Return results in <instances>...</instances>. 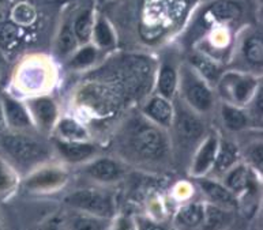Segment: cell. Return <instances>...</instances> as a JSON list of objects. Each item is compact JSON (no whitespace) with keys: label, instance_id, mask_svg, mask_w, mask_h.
I'll use <instances>...</instances> for the list:
<instances>
[{"label":"cell","instance_id":"cell-1","mask_svg":"<svg viewBox=\"0 0 263 230\" xmlns=\"http://www.w3.org/2000/svg\"><path fill=\"white\" fill-rule=\"evenodd\" d=\"M0 148L12 164L21 168H30L44 162L49 157L43 143L22 133H4L0 137Z\"/></svg>","mask_w":263,"mask_h":230},{"label":"cell","instance_id":"cell-2","mask_svg":"<svg viewBox=\"0 0 263 230\" xmlns=\"http://www.w3.org/2000/svg\"><path fill=\"white\" fill-rule=\"evenodd\" d=\"M64 202L72 208L99 218H109L114 215V200L105 192L97 189H78L67 196Z\"/></svg>","mask_w":263,"mask_h":230},{"label":"cell","instance_id":"cell-3","mask_svg":"<svg viewBox=\"0 0 263 230\" xmlns=\"http://www.w3.org/2000/svg\"><path fill=\"white\" fill-rule=\"evenodd\" d=\"M131 147L143 160H160L165 156L168 143L158 128L153 125H141L131 137Z\"/></svg>","mask_w":263,"mask_h":230},{"label":"cell","instance_id":"cell-4","mask_svg":"<svg viewBox=\"0 0 263 230\" xmlns=\"http://www.w3.org/2000/svg\"><path fill=\"white\" fill-rule=\"evenodd\" d=\"M67 180V175L58 168L40 169L30 175L25 181V187L32 191H51L62 187Z\"/></svg>","mask_w":263,"mask_h":230},{"label":"cell","instance_id":"cell-5","mask_svg":"<svg viewBox=\"0 0 263 230\" xmlns=\"http://www.w3.org/2000/svg\"><path fill=\"white\" fill-rule=\"evenodd\" d=\"M0 102H2V114L11 128L24 129L30 127V116L22 104L8 95H4Z\"/></svg>","mask_w":263,"mask_h":230},{"label":"cell","instance_id":"cell-6","mask_svg":"<svg viewBox=\"0 0 263 230\" xmlns=\"http://www.w3.org/2000/svg\"><path fill=\"white\" fill-rule=\"evenodd\" d=\"M185 97L190 104L200 112H206L213 105V94L209 87L202 81L190 75L185 83Z\"/></svg>","mask_w":263,"mask_h":230},{"label":"cell","instance_id":"cell-7","mask_svg":"<svg viewBox=\"0 0 263 230\" xmlns=\"http://www.w3.org/2000/svg\"><path fill=\"white\" fill-rule=\"evenodd\" d=\"M56 147H58L60 154L63 156L64 160L72 162V164H78V162L89 160L97 151L96 146L79 141L56 142Z\"/></svg>","mask_w":263,"mask_h":230},{"label":"cell","instance_id":"cell-8","mask_svg":"<svg viewBox=\"0 0 263 230\" xmlns=\"http://www.w3.org/2000/svg\"><path fill=\"white\" fill-rule=\"evenodd\" d=\"M87 175L91 179L101 181V183H112L122 177L123 169L116 161L110 158H101L95 161L86 169Z\"/></svg>","mask_w":263,"mask_h":230},{"label":"cell","instance_id":"cell-9","mask_svg":"<svg viewBox=\"0 0 263 230\" xmlns=\"http://www.w3.org/2000/svg\"><path fill=\"white\" fill-rule=\"evenodd\" d=\"M199 185L202 191L208 195V198L212 202H214L217 206L225 207V208H233L237 206V199L235 194L228 189V188L220 183L212 181V180H199Z\"/></svg>","mask_w":263,"mask_h":230},{"label":"cell","instance_id":"cell-10","mask_svg":"<svg viewBox=\"0 0 263 230\" xmlns=\"http://www.w3.org/2000/svg\"><path fill=\"white\" fill-rule=\"evenodd\" d=\"M217 150H218V141L216 137L210 135L198 150L193 164V175L202 176L212 168L216 160Z\"/></svg>","mask_w":263,"mask_h":230},{"label":"cell","instance_id":"cell-11","mask_svg":"<svg viewBox=\"0 0 263 230\" xmlns=\"http://www.w3.org/2000/svg\"><path fill=\"white\" fill-rule=\"evenodd\" d=\"M176 131L181 141L194 142L203 133V125L197 116L187 110H180L176 117Z\"/></svg>","mask_w":263,"mask_h":230},{"label":"cell","instance_id":"cell-12","mask_svg":"<svg viewBox=\"0 0 263 230\" xmlns=\"http://www.w3.org/2000/svg\"><path fill=\"white\" fill-rule=\"evenodd\" d=\"M30 109L41 128L51 129L52 125L55 124L58 109L53 100L48 97L35 98L30 102Z\"/></svg>","mask_w":263,"mask_h":230},{"label":"cell","instance_id":"cell-13","mask_svg":"<svg viewBox=\"0 0 263 230\" xmlns=\"http://www.w3.org/2000/svg\"><path fill=\"white\" fill-rule=\"evenodd\" d=\"M145 113L156 123L164 127H169L173 119L172 106L164 97H154L145 106Z\"/></svg>","mask_w":263,"mask_h":230},{"label":"cell","instance_id":"cell-14","mask_svg":"<svg viewBox=\"0 0 263 230\" xmlns=\"http://www.w3.org/2000/svg\"><path fill=\"white\" fill-rule=\"evenodd\" d=\"M209 14L217 22L227 24V22L239 20L241 15V7L231 0H220L212 4V7L209 8Z\"/></svg>","mask_w":263,"mask_h":230},{"label":"cell","instance_id":"cell-15","mask_svg":"<svg viewBox=\"0 0 263 230\" xmlns=\"http://www.w3.org/2000/svg\"><path fill=\"white\" fill-rule=\"evenodd\" d=\"M204 206L200 203H190L177 211L176 221L179 225L189 229L200 226L203 223Z\"/></svg>","mask_w":263,"mask_h":230},{"label":"cell","instance_id":"cell-16","mask_svg":"<svg viewBox=\"0 0 263 230\" xmlns=\"http://www.w3.org/2000/svg\"><path fill=\"white\" fill-rule=\"evenodd\" d=\"M227 85H229L232 97L237 104H244L251 97L252 91L255 89L256 82L252 78H241V76H228L225 79Z\"/></svg>","mask_w":263,"mask_h":230},{"label":"cell","instance_id":"cell-17","mask_svg":"<svg viewBox=\"0 0 263 230\" xmlns=\"http://www.w3.org/2000/svg\"><path fill=\"white\" fill-rule=\"evenodd\" d=\"M239 157V151L235 144L231 142H224L221 144V147L217 150L216 160L213 164V168L217 173L228 172L229 169L233 168Z\"/></svg>","mask_w":263,"mask_h":230},{"label":"cell","instance_id":"cell-18","mask_svg":"<svg viewBox=\"0 0 263 230\" xmlns=\"http://www.w3.org/2000/svg\"><path fill=\"white\" fill-rule=\"evenodd\" d=\"M18 185V175L7 160L0 157V200L7 199Z\"/></svg>","mask_w":263,"mask_h":230},{"label":"cell","instance_id":"cell-19","mask_svg":"<svg viewBox=\"0 0 263 230\" xmlns=\"http://www.w3.org/2000/svg\"><path fill=\"white\" fill-rule=\"evenodd\" d=\"M95 25V16L91 10H85L72 22V30L78 43H89Z\"/></svg>","mask_w":263,"mask_h":230},{"label":"cell","instance_id":"cell-20","mask_svg":"<svg viewBox=\"0 0 263 230\" xmlns=\"http://www.w3.org/2000/svg\"><path fill=\"white\" fill-rule=\"evenodd\" d=\"M250 185V173L248 169L243 165H239L236 168H231L228 170L227 179H225V187L231 189L233 194L246 191Z\"/></svg>","mask_w":263,"mask_h":230},{"label":"cell","instance_id":"cell-21","mask_svg":"<svg viewBox=\"0 0 263 230\" xmlns=\"http://www.w3.org/2000/svg\"><path fill=\"white\" fill-rule=\"evenodd\" d=\"M91 37L95 39V43L100 48H112L115 45V33L108 24V21L102 16H99L95 21Z\"/></svg>","mask_w":263,"mask_h":230},{"label":"cell","instance_id":"cell-22","mask_svg":"<svg viewBox=\"0 0 263 230\" xmlns=\"http://www.w3.org/2000/svg\"><path fill=\"white\" fill-rule=\"evenodd\" d=\"M177 75L175 68L171 66H164L161 68L160 76H158V91L164 98H172L176 90Z\"/></svg>","mask_w":263,"mask_h":230},{"label":"cell","instance_id":"cell-23","mask_svg":"<svg viewBox=\"0 0 263 230\" xmlns=\"http://www.w3.org/2000/svg\"><path fill=\"white\" fill-rule=\"evenodd\" d=\"M221 114L225 125L232 131H239L247 125V116L235 106L224 104L221 108Z\"/></svg>","mask_w":263,"mask_h":230},{"label":"cell","instance_id":"cell-24","mask_svg":"<svg viewBox=\"0 0 263 230\" xmlns=\"http://www.w3.org/2000/svg\"><path fill=\"white\" fill-rule=\"evenodd\" d=\"M244 56L254 66H260L263 62V43L260 35H251L243 45Z\"/></svg>","mask_w":263,"mask_h":230},{"label":"cell","instance_id":"cell-25","mask_svg":"<svg viewBox=\"0 0 263 230\" xmlns=\"http://www.w3.org/2000/svg\"><path fill=\"white\" fill-rule=\"evenodd\" d=\"M58 131L68 141H82L87 137L86 129L74 119H63L58 125Z\"/></svg>","mask_w":263,"mask_h":230},{"label":"cell","instance_id":"cell-26","mask_svg":"<svg viewBox=\"0 0 263 230\" xmlns=\"http://www.w3.org/2000/svg\"><path fill=\"white\" fill-rule=\"evenodd\" d=\"M77 44H78V40L72 30V24L67 22L63 25L58 37V51L60 55H68L77 48Z\"/></svg>","mask_w":263,"mask_h":230},{"label":"cell","instance_id":"cell-27","mask_svg":"<svg viewBox=\"0 0 263 230\" xmlns=\"http://www.w3.org/2000/svg\"><path fill=\"white\" fill-rule=\"evenodd\" d=\"M227 217L228 214L224 210H221L220 207L208 206L204 207V218L202 225L206 230H217L224 226L227 222Z\"/></svg>","mask_w":263,"mask_h":230},{"label":"cell","instance_id":"cell-28","mask_svg":"<svg viewBox=\"0 0 263 230\" xmlns=\"http://www.w3.org/2000/svg\"><path fill=\"white\" fill-rule=\"evenodd\" d=\"M102 218L95 217V215L81 214L77 215L72 221V230H104V222Z\"/></svg>","mask_w":263,"mask_h":230},{"label":"cell","instance_id":"cell-29","mask_svg":"<svg viewBox=\"0 0 263 230\" xmlns=\"http://www.w3.org/2000/svg\"><path fill=\"white\" fill-rule=\"evenodd\" d=\"M96 57H97L96 47L86 45L75 53V56L70 62V66L74 67V68H83V67L90 66L91 63L96 60Z\"/></svg>","mask_w":263,"mask_h":230},{"label":"cell","instance_id":"cell-30","mask_svg":"<svg viewBox=\"0 0 263 230\" xmlns=\"http://www.w3.org/2000/svg\"><path fill=\"white\" fill-rule=\"evenodd\" d=\"M193 63H194V66L197 67L198 70H199L208 79H212L213 81V79L217 78L218 70H217V67L214 66L209 59L200 57V56H195Z\"/></svg>","mask_w":263,"mask_h":230},{"label":"cell","instance_id":"cell-31","mask_svg":"<svg viewBox=\"0 0 263 230\" xmlns=\"http://www.w3.org/2000/svg\"><path fill=\"white\" fill-rule=\"evenodd\" d=\"M250 160L258 169H262V146L255 144V147L250 150Z\"/></svg>","mask_w":263,"mask_h":230},{"label":"cell","instance_id":"cell-32","mask_svg":"<svg viewBox=\"0 0 263 230\" xmlns=\"http://www.w3.org/2000/svg\"><path fill=\"white\" fill-rule=\"evenodd\" d=\"M114 230H137V226L131 218L128 217H123L116 222V226Z\"/></svg>","mask_w":263,"mask_h":230},{"label":"cell","instance_id":"cell-33","mask_svg":"<svg viewBox=\"0 0 263 230\" xmlns=\"http://www.w3.org/2000/svg\"><path fill=\"white\" fill-rule=\"evenodd\" d=\"M39 230H60L59 227V223H58V221H49V222L44 223L43 226L40 227Z\"/></svg>","mask_w":263,"mask_h":230},{"label":"cell","instance_id":"cell-34","mask_svg":"<svg viewBox=\"0 0 263 230\" xmlns=\"http://www.w3.org/2000/svg\"><path fill=\"white\" fill-rule=\"evenodd\" d=\"M146 230H162V229H160V227L157 226H147V229Z\"/></svg>","mask_w":263,"mask_h":230},{"label":"cell","instance_id":"cell-35","mask_svg":"<svg viewBox=\"0 0 263 230\" xmlns=\"http://www.w3.org/2000/svg\"><path fill=\"white\" fill-rule=\"evenodd\" d=\"M0 116H2V102H0Z\"/></svg>","mask_w":263,"mask_h":230},{"label":"cell","instance_id":"cell-36","mask_svg":"<svg viewBox=\"0 0 263 230\" xmlns=\"http://www.w3.org/2000/svg\"><path fill=\"white\" fill-rule=\"evenodd\" d=\"M0 230H2V222H0Z\"/></svg>","mask_w":263,"mask_h":230}]
</instances>
